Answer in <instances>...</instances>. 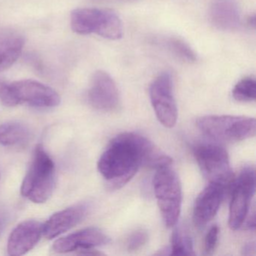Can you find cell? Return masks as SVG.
Returning a JSON list of instances; mask_svg holds the SVG:
<instances>
[{
  "instance_id": "17",
  "label": "cell",
  "mask_w": 256,
  "mask_h": 256,
  "mask_svg": "<svg viewBox=\"0 0 256 256\" xmlns=\"http://www.w3.org/2000/svg\"><path fill=\"white\" fill-rule=\"evenodd\" d=\"M154 43L168 52L179 60L194 64L198 56L192 48L182 38L175 36H160L154 38Z\"/></svg>"
},
{
  "instance_id": "15",
  "label": "cell",
  "mask_w": 256,
  "mask_h": 256,
  "mask_svg": "<svg viewBox=\"0 0 256 256\" xmlns=\"http://www.w3.org/2000/svg\"><path fill=\"white\" fill-rule=\"evenodd\" d=\"M209 18L220 30H235L240 26V10L234 0H214L210 6Z\"/></svg>"
},
{
  "instance_id": "4",
  "label": "cell",
  "mask_w": 256,
  "mask_h": 256,
  "mask_svg": "<svg viewBox=\"0 0 256 256\" xmlns=\"http://www.w3.org/2000/svg\"><path fill=\"white\" fill-rule=\"evenodd\" d=\"M156 169L154 190L164 224L172 228L178 223L182 205V186L176 172L170 167Z\"/></svg>"
},
{
  "instance_id": "23",
  "label": "cell",
  "mask_w": 256,
  "mask_h": 256,
  "mask_svg": "<svg viewBox=\"0 0 256 256\" xmlns=\"http://www.w3.org/2000/svg\"><path fill=\"white\" fill-rule=\"evenodd\" d=\"M0 101L2 104L8 107L16 106L14 98L10 90V84L6 83L4 80H0Z\"/></svg>"
},
{
  "instance_id": "21",
  "label": "cell",
  "mask_w": 256,
  "mask_h": 256,
  "mask_svg": "<svg viewBox=\"0 0 256 256\" xmlns=\"http://www.w3.org/2000/svg\"><path fill=\"white\" fill-rule=\"evenodd\" d=\"M148 240V234L143 229L133 232L127 241V248L130 252H136L140 250L146 244Z\"/></svg>"
},
{
  "instance_id": "3",
  "label": "cell",
  "mask_w": 256,
  "mask_h": 256,
  "mask_svg": "<svg viewBox=\"0 0 256 256\" xmlns=\"http://www.w3.org/2000/svg\"><path fill=\"white\" fill-rule=\"evenodd\" d=\"M196 125L204 134L222 142H241L256 136V119L250 116L209 115L198 118Z\"/></svg>"
},
{
  "instance_id": "11",
  "label": "cell",
  "mask_w": 256,
  "mask_h": 256,
  "mask_svg": "<svg viewBox=\"0 0 256 256\" xmlns=\"http://www.w3.org/2000/svg\"><path fill=\"white\" fill-rule=\"evenodd\" d=\"M110 238L100 228H88L68 236L60 238L53 245L56 253H67L73 251H84L106 245Z\"/></svg>"
},
{
  "instance_id": "13",
  "label": "cell",
  "mask_w": 256,
  "mask_h": 256,
  "mask_svg": "<svg viewBox=\"0 0 256 256\" xmlns=\"http://www.w3.org/2000/svg\"><path fill=\"white\" fill-rule=\"evenodd\" d=\"M43 234V224L36 220H26L18 224L8 240V253L20 256L32 250Z\"/></svg>"
},
{
  "instance_id": "19",
  "label": "cell",
  "mask_w": 256,
  "mask_h": 256,
  "mask_svg": "<svg viewBox=\"0 0 256 256\" xmlns=\"http://www.w3.org/2000/svg\"><path fill=\"white\" fill-rule=\"evenodd\" d=\"M168 251L169 254L173 256H193L194 252L191 238L180 229H175L172 234Z\"/></svg>"
},
{
  "instance_id": "25",
  "label": "cell",
  "mask_w": 256,
  "mask_h": 256,
  "mask_svg": "<svg viewBox=\"0 0 256 256\" xmlns=\"http://www.w3.org/2000/svg\"><path fill=\"white\" fill-rule=\"evenodd\" d=\"M247 25L251 26V28H254V26H256V16H250V17L247 19Z\"/></svg>"
},
{
  "instance_id": "27",
  "label": "cell",
  "mask_w": 256,
  "mask_h": 256,
  "mask_svg": "<svg viewBox=\"0 0 256 256\" xmlns=\"http://www.w3.org/2000/svg\"><path fill=\"white\" fill-rule=\"evenodd\" d=\"M4 220L2 216H0V234L2 233V228H4Z\"/></svg>"
},
{
  "instance_id": "12",
  "label": "cell",
  "mask_w": 256,
  "mask_h": 256,
  "mask_svg": "<svg viewBox=\"0 0 256 256\" xmlns=\"http://www.w3.org/2000/svg\"><path fill=\"white\" fill-rule=\"evenodd\" d=\"M226 187L209 182L198 194L193 208V221L198 227H204L220 209Z\"/></svg>"
},
{
  "instance_id": "10",
  "label": "cell",
  "mask_w": 256,
  "mask_h": 256,
  "mask_svg": "<svg viewBox=\"0 0 256 256\" xmlns=\"http://www.w3.org/2000/svg\"><path fill=\"white\" fill-rule=\"evenodd\" d=\"M88 98L92 107L104 112L116 110L120 102L116 83L110 74L101 70L92 76Z\"/></svg>"
},
{
  "instance_id": "18",
  "label": "cell",
  "mask_w": 256,
  "mask_h": 256,
  "mask_svg": "<svg viewBox=\"0 0 256 256\" xmlns=\"http://www.w3.org/2000/svg\"><path fill=\"white\" fill-rule=\"evenodd\" d=\"M29 136V130L20 122H7L0 126V144L4 146H14L24 143Z\"/></svg>"
},
{
  "instance_id": "24",
  "label": "cell",
  "mask_w": 256,
  "mask_h": 256,
  "mask_svg": "<svg viewBox=\"0 0 256 256\" xmlns=\"http://www.w3.org/2000/svg\"><path fill=\"white\" fill-rule=\"evenodd\" d=\"M254 250H256V246L254 242H250L246 244L242 248V254L246 256H250V254H254Z\"/></svg>"
},
{
  "instance_id": "2",
  "label": "cell",
  "mask_w": 256,
  "mask_h": 256,
  "mask_svg": "<svg viewBox=\"0 0 256 256\" xmlns=\"http://www.w3.org/2000/svg\"><path fill=\"white\" fill-rule=\"evenodd\" d=\"M54 186V163L44 148L38 145L32 164L22 182V196L34 203H44L53 194Z\"/></svg>"
},
{
  "instance_id": "1",
  "label": "cell",
  "mask_w": 256,
  "mask_h": 256,
  "mask_svg": "<svg viewBox=\"0 0 256 256\" xmlns=\"http://www.w3.org/2000/svg\"><path fill=\"white\" fill-rule=\"evenodd\" d=\"M172 158L144 136L126 132L115 137L98 160V172L110 190L126 184L142 166L156 169L172 166Z\"/></svg>"
},
{
  "instance_id": "20",
  "label": "cell",
  "mask_w": 256,
  "mask_h": 256,
  "mask_svg": "<svg viewBox=\"0 0 256 256\" xmlns=\"http://www.w3.org/2000/svg\"><path fill=\"white\" fill-rule=\"evenodd\" d=\"M232 96L236 101L251 102L256 98V82L254 78L246 77L236 83L232 90Z\"/></svg>"
},
{
  "instance_id": "16",
  "label": "cell",
  "mask_w": 256,
  "mask_h": 256,
  "mask_svg": "<svg viewBox=\"0 0 256 256\" xmlns=\"http://www.w3.org/2000/svg\"><path fill=\"white\" fill-rule=\"evenodd\" d=\"M24 37L17 31H0V72L11 67L23 52Z\"/></svg>"
},
{
  "instance_id": "5",
  "label": "cell",
  "mask_w": 256,
  "mask_h": 256,
  "mask_svg": "<svg viewBox=\"0 0 256 256\" xmlns=\"http://www.w3.org/2000/svg\"><path fill=\"white\" fill-rule=\"evenodd\" d=\"M70 22L72 30L79 35L96 34L107 40H118L124 32L119 16L108 10L78 8L72 12Z\"/></svg>"
},
{
  "instance_id": "14",
  "label": "cell",
  "mask_w": 256,
  "mask_h": 256,
  "mask_svg": "<svg viewBox=\"0 0 256 256\" xmlns=\"http://www.w3.org/2000/svg\"><path fill=\"white\" fill-rule=\"evenodd\" d=\"M88 210V205L78 204L53 214L43 224V234L49 240L58 238L78 224Z\"/></svg>"
},
{
  "instance_id": "8",
  "label": "cell",
  "mask_w": 256,
  "mask_h": 256,
  "mask_svg": "<svg viewBox=\"0 0 256 256\" xmlns=\"http://www.w3.org/2000/svg\"><path fill=\"white\" fill-rule=\"evenodd\" d=\"M150 98L158 121L167 128H173L178 120V107L170 72H164L154 79L150 86Z\"/></svg>"
},
{
  "instance_id": "6",
  "label": "cell",
  "mask_w": 256,
  "mask_h": 256,
  "mask_svg": "<svg viewBox=\"0 0 256 256\" xmlns=\"http://www.w3.org/2000/svg\"><path fill=\"white\" fill-rule=\"evenodd\" d=\"M194 156L204 176L209 182L228 187L233 173L227 151L218 144H202L194 148Z\"/></svg>"
},
{
  "instance_id": "22",
  "label": "cell",
  "mask_w": 256,
  "mask_h": 256,
  "mask_svg": "<svg viewBox=\"0 0 256 256\" xmlns=\"http://www.w3.org/2000/svg\"><path fill=\"white\" fill-rule=\"evenodd\" d=\"M218 233L220 229L217 226H212L210 228L205 236L204 252L206 254H212L216 248L218 244Z\"/></svg>"
},
{
  "instance_id": "26",
  "label": "cell",
  "mask_w": 256,
  "mask_h": 256,
  "mask_svg": "<svg viewBox=\"0 0 256 256\" xmlns=\"http://www.w3.org/2000/svg\"><path fill=\"white\" fill-rule=\"evenodd\" d=\"M96 2H132L134 0H94Z\"/></svg>"
},
{
  "instance_id": "7",
  "label": "cell",
  "mask_w": 256,
  "mask_h": 256,
  "mask_svg": "<svg viewBox=\"0 0 256 256\" xmlns=\"http://www.w3.org/2000/svg\"><path fill=\"white\" fill-rule=\"evenodd\" d=\"M233 191L229 206V227L236 230L246 220L252 199L256 192V172L252 166L241 170L238 179L233 182Z\"/></svg>"
},
{
  "instance_id": "9",
  "label": "cell",
  "mask_w": 256,
  "mask_h": 256,
  "mask_svg": "<svg viewBox=\"0 0 256 256\" xmlns=\"http://www.w3.org/2000/svg\"><path fill=\"white\" fill-rule=\"evenodd\" d=\"M16 106L28 103L40 108L56 107L60 103L59 94L47 85L32 80H22L10 84Z\"/></svg>"
}]
</instances>
